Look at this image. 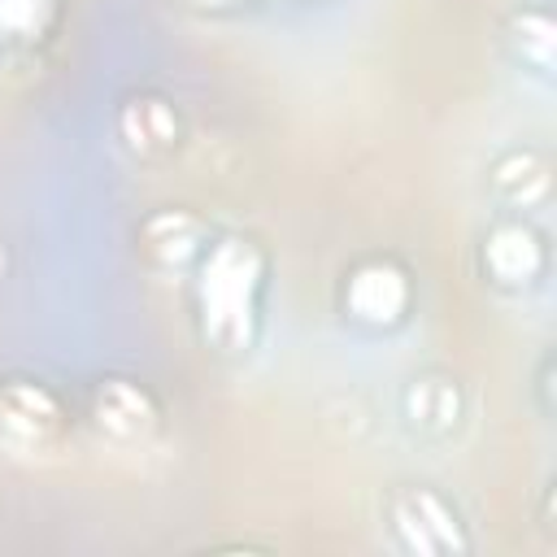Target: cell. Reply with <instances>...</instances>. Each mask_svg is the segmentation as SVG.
<instances>
[{
    "instance_id": "cell-10",
    "label": "cell",
    "mask_w": 557,
    "mask_h": 557,
    "mask_svg": "<svg viewBox=\"0 0 557 557\" xmlns=\"http://www.w3.org/2000/svg\"><path fill=\"white\" fill-rule=\"evenodd\" d=\"M492 187H496V196H500L505 205L531 209V205H540V200L548 196V165H544L540 152L513 148V152H505V157L492 165Z\"/></svg>"
},
{
    "instance_id": "cell-5",
    "label": "cell",
    "mask_w": 557,
    "mask_h": 557,
    "mask_svg": "<svg viewBox=\"0 0 557 557\" xmlns=\"http://www.w3.org/2000/svg\"><path fill=\"white\" fill-rule=\"evenodd\" d=\"M91 418L100 426V435L117 440V444H135L148 440L157 431V400L148 396V387H139L135 379H104L91 392Z\"/></svg>"
},
{
    "instance_id": "cell-1",
    "label": "cell",
    "mask_w": 557,
    "mask_h": 557,
    "mask_svg": "<svg viewBox=\"0 0 557 557\" xmlns=\"http://www.w3.org/2000/svg\"><path fill=\"white\" fill-rule=\"evenodd\" d=\"M196 261V313L205 344L218 352H248L261 326L265 252L244 235H222L205 244Z\"/></svg>"
},
{
    "instance_id": "cell-2",
    "label": "cell",
    "mask_w": 557,
    "mask_h": 557,
    "mask_svg": "<svg viewBox=\"0 0 557 557\" xmlns=\"http://www.w3.org/2000/svg\"><path fill=\"white\" fill-rule=\"evenodd\" d=\"M387 527H392L396 544L418 557L470 553V535H466L457 505L444 492H435L431 483H400L387 496Z\"/></svg>"
},
{
    "instance_id": "cell-9",
    "label": "cell",
    "mask_w": 557,
    "mask_h": 557,
    "mask_svg": "<svg viewBox=\"0 0 557 557\" xmlns=\"http://www.w3.org/2000/svg\"><path fill=\"white\" fill-rule=\"evenodd\" d=\"M205 244H209V239H205V226H200V218L187 213V209H161V213H152V218L144 222V231H139V248H144L157 265H183V261L200 257Z\"/></svg>"
},
{
    "instance_id": "cell-12",
    "label": "cell",
    "mask_w": 557,
    "mask_h": 557,
    "mask_svg": "<svg viewBox=\"0 0 557 557\" xmlns=\"http://www.w3.org/2000/svg\"><path fill=\"white\" fill-rule=\"evenodd\" d=\"M52 13H57V0H0V39L30 44L48 30Z\"/></svg>"
},
{
    "instance_id": "cell-13",
    "label": "cell",
    "mask_w": 557,
    "mask_h": 557,
    "mask_svg": "<svg viewBox=\"0 0 557 557\" xmlns=\"http://www.w3.org/2000/svg\"><path fill=\"white\" fill-rule=\"evenodd\" d=\"M200 4H231V0H200Z\"/></svg>"
},
{
    "instance_id": "cell-4",
    "label": "cell",
    "mask_w": 557,
    "mask_h": 557,
    "mask_svg": "<svg viewBox=\"0 0 557 557\" xmlns=\"http://www.w3.org/2000/svg\"><path fill=\"white\" fill-rule=\"evenodd\" d=\"M544 239L531 222L522 218H505L496 222L487 235H483V274L496 283V287H509V292H522L531 283H540L544 274Z\"/></svg>"
},
{
    "instance_id": "cell-7",
    "label": "cell",
    "mask_w": 557,
    "mask_h": 557,
    "mask_svg": "<svg viewBox=\"0 0 557 557\" xmlns=\"http://www.w3.org/2000/svg\"><path fill=\"white\" fill-rule=\"evenodd\" d=\"M400 413L405 422L418 431V435H431V440H444L461 426L466 418V396H461V383L448 379V374H418L405 383L400 392Z\"/></svg>"
},
{
    "instance_id": "cell-11",
    "label": "cell",
    "mask_w": 557,
    "mask_h": 557,
    "mask_svg": "<svg viewBox=\"0 0 557 557\" xmlns=\"http://www.w3.org/2000/svg\"><path fill=\"white\" fill-rule=\"evenodd\" d=\"M509 44H513V52L527 61V65H535V70H553V61H557V26H553V17L544 13V9H522V13H513V22H509Z\"/></svg>"
},
{
    "instance_id": "cell-3",
    "label": "cell",
    "mask_w": 557,
    "mask_h": 557,
    "mask_svg": "<svg viewBox=\"0 0 557 557\" xmlns=\"http://www.w3.org/2000/svg\"><path fill=\"white\" fill-rule=\"evenodd\" d=\"M413 305V283L392 257H366L344 274V313L361 326H400Z\"/></svg>"
},
{
    "instance_id": "cell-8",
    "label": "cell",
    "mask_w": 557,
    "mask_h": 557,
    "mask_svg": "<svg viewBox=\"0 0 557 557\" xmlns=\"http://www.w3.org/2000/svg\"><path fill=\"white\" fill-rule=\"evenodd\" d=\"M117 131H122V139H126L131 152L157 157V152H170L178 144V113L161 96H135V100L122 104Z\"/></svg>"
},
{
    "instance_id": "cell-6",
    "label": "cell",
    "mask_w": 557,
    "mask_h": 557,
    "mask_svg": "<svg viewBox=\"0 0 557 557\" xmlns=\"http://www.w3.org/2000/svg\"><path fill=\"white\" fill-rule=\"evenodd\" d=\"M65 409L61 400L35 383V379H9L0 383V431L17 444H44L61 431Z\"/></svg>"
}]
</instances>
